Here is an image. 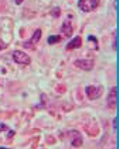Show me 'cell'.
I'll return each instance as SVG.
<instances>
[{
  "instance_id": "cell-1",
  "label": "cell",
  "mask_w": 119,
  "mask_h": 149,
  "mask_svg": "<svg viewBox=\"0 0 119 149\" xmlns=\"http://www.w3.org/2000/svg\"><path fill=\"white\" fill-rule=\"evenodd\" d=\"M100 0H78L77 6L82 11L89 13L94 10L99 6Z\"/></svg>"
},
{
  "instance_id": "cell-2",
  "label": "cell",
  "mask_w": 119,
  "mask_h": 149,
  "mask_svg": "<svg viewBox=\"0 0 119 149\" xmlns=\"http://www.w3.org/2000/svg\"><path fill=\"white\" fill-rule=\"evenodd\" d=\"M104 90L101 87L95 86V85H89L86 87L85 92L88 99L91 101H94L100 98L103 93Z\"/></svg>"
},
{
  "instance_id": "cell-3",
  "label": "cell",
  "mask_w": 119,
  "mask_h": 149,
  "mask_svg": "<svg viewBox=\"0 0 119 149\" xmlns=\"http://www.w3.org/2000/svg\"><path fill=\"white\" fill-rule=\"evenodd\" d=\"M12 59L18 65H28L30 63V58L28 54L21 51L16 50L12 53Z\"/></svg>"
},
{
  "instance_id": "cell-4",
  "label": "cell",
  "mask_w": 119,
  "mask_h": 149,
  "mask_svg": "<svg viewBox=\"0 0 119 149\" xmlns=\"http://www.w3.org/2000/svg\"><path fill=\"white\" fill-rule=\"evenodd\" d=\"M73 65L77 68L85 71V72H90L94 67V61L91 59H77L73 62Z\"/></svg>"
},
{
  "instance_id": "cell-5",
  "label": "cell",
  "mask_w": 119,
  "mask_h": 149,
  "mask_svg": "<svg viewBox=\"0 0 119 149\" xmlns=\"http://www.w3.org/2000/svg\"><path fill=\"white\" fill-rule=\"evenodd\" d=\"M117 88L116 86H113L111 89L109 95L107 97V106L109 109L114 110L116 108L117 105Z\"/></svg>"
},
{
  "instance_id": "cell-6",
  "label": "cell",
  "mask_w": 119,
  "mask_h": 149,
  "mask_svg": "<svg viewBox=\"0 0 119 149\" xmlns=\"http://www.w3.org/2000/svg\"><path fill=\"white\" fill-rule=\"evenodd\" d=\"M41 36H42V31L40 29H37L34 32L33 36L30 38L29 41L23 43V46L24 48H31L33 45H35L36 43H37L40 40Z\"/></svg>"
},
{
  "instance_id": "cell-7",
  "label": "cell",
  "mask_w": 119,
  "mask_h": 149,
  "mask_svg": "<svg viewBox=\"0 0 119 149\" xmlns=\"http://www.w3.org/2000/svg\"><path fill=\"white\" fill-rule=\"evenodd\" d=\"M61 32L63 35H64L66 37L70 38L73 35V28L72 26L71 22L68 19H66L63 22L62 28H61Z\"/></svg>"
},
{
  "instance_id": "cell-8",
  "label": "cell",
  "mask_w": 119,
  "mask_h": 149,
  "mask_svg": "<svg viewBox=\"0 0 119 149\" xmlns=\"http://www.w3.org/2000/svg\"><path fill=\"white\" fill-rule=\"evenodd\" d=\"M82 38L80 36H76L71 40V41L68 42V44L66 45V50H73L75 49H79L82 47Z\"/></svg>"
},
{
  "instance_id": "cell-9",
  "label": "cell",
  "mask_w": 119,
  "mask_h": 149,
  "mask_svg": "<svg viewBox=\"0 0 119 149\" xmlns=\"http://www.w3.org/2000/svg\"><path fill=\"white\" fill-rule=\"evenodd\" d=\"M62 40V37L60 35H53L51 36L48 38L47 42L49 45L56 44L57 42H59Z\"/></svg>"
},
{
  "instance_id": "cell-10",
  "label": "cell",
  "mask_w": 119,
  "mask_h": 149,
  "mask_svg": "<svg viewBox=\"0 0 119 149\" xmlns=\"http://www.w3.org/2000/svg\"><path fill=\"white\" fill-rule=\"evenodd\" d=\"M51 15L54 17H59L61 15V10L59 7H55L53 9H52L51 11Z\"/></svg>"
},
{
  "instance_id": "cell-11",
  "label": "cell",
  "mask_w": 119,
  "mask_h": 149,
  "mask_svg": "<svg viewBox=\"0 0 119 149\" xmlns=\"http://www.w3.org/2000/svg\"><path fill=\"white\" fill-rule=\"evenodd\" d=\"M82 143H83V141H82V138L80 137H77L74 138V139L71 141L72 145L74 146H80L82 144Z\"/></svg>"
},
{
  "instance_id": "cell-12",
  "label": "cell",
  "mask_w": 119,
  "mask_h": 149,
  "mask_svg": "<svg viewBox=\"0 0 119 149\" xmlns=\"http://www.w3.org/2000/svg\"><path fill=\"white\" fill-rule=\"evenodd\" d=\"M88 40H89V41H91V42H93L95 43V45H98V40H97L96 38L94 37V36H89V38H88Z\"/></svg>"
},
{
  "instance_id": "cell-13",
  "label": "cell",
  "mask_w": 119,
  "mask_h": 149,
  "mask_svg": "<svg viewBox=\"0 0 119 149\" xmlns=\"http://www.w3.org/2000/svg\"><path fill=\"white\" fill-rule=\"evenodd\" d=\"M7 47V45L3 42L2 40L0 39V51L4 49Z\"/></svg>"
},
{
  "instance_id": "cell-14",
  "label": "cell",
  "mask_w": 119,
  "mask_h": 149,
  "mask_svg": "<svg viewBox=\"0 0 119 149\" xmlns=\"http://www.w3.org/2000/svg\"><path fill=\"white\" fill-rule=\"evenodd\" d=\"M8 129V126L6 125L3 124V123H0V132H2V131H6Z\"/></svg>"
},
{
  "instance_id": "cell-15",
  "label": "cell",
  "mask_w": 119,
  "mask_h": 149,
  "mask_svg": "<svg viewBox=\"0 0 119 149\" xmlns=\"http://www.w3.org/2000/svg\"><path fill=\"white\" fill-rule=\"evenodd\" d=\"M15 131H13V130H10V131L9 132L8 134V137L11 138V137H13L14 135H15Z\"/></svg>"
},
{
  "instance_id": "cell-16",
  "label": "cell",
  "mask_w": 119,
  "mask_h": 149,
  "mask_svg": "<svg viewBox=\"0 0 119 149\" xmlns=\"http://www.w3.org/2000/svg\"><path fill=\"white\" fill-rule=\"evenodd\" d=\"M113 128L115 129L117 128V117H115L114 119H113Z\"/></svg>"
},
{
  "instance_id": "cell-17",
  "label": "cell",
  "mask_w": 119,
  "mask_h": 149,
  "mask_svg": "<svg viewBox=\"0 0 119 149\" xmlns=\"http://www.w3.org/2000/svg\"><path fill=\"white\" fill-rule=\"evenodd\" d=\"M23 1H24V0H15V3H16V4H17V5L21 4V3H22Z\"/></svg>"
}]
</instances>
